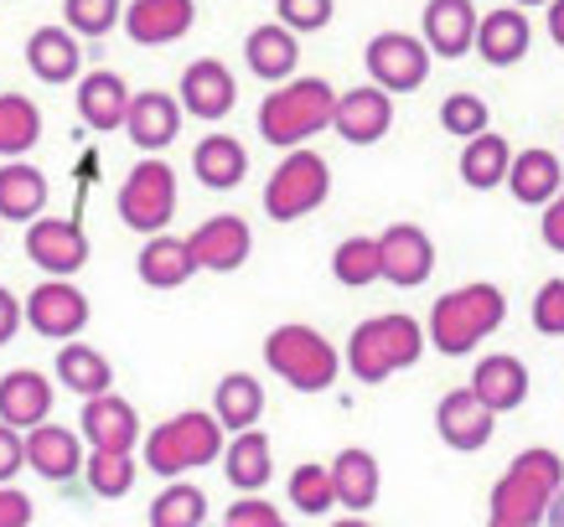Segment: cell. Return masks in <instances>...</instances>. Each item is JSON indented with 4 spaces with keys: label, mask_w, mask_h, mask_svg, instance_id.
I'll list each match as a JSON object with an SVG mask.
<instances>
[{
    "label": "cell",
    "mask_w": 564,
    "mask_h": 527,
    "mask_svg": "<svg viewBox=\"0 0 564 527\" xmlns=\"http://www.w3.org/2000/svg\"><path fill=\"white\" fill-rule=\"evenodd\" d=\"M508 191H513L523 207H549L564 191L560 155H549V151H518L513 155V171H508Z\"/></svg>",
    "instance_id": "31"
},
{
    "label": "cell",
    "mask_w": 564,
    "mask_h": 527,
    "mask_svg": "<svg viewBox=\"0 0 564 527\" xmlns=\"http://www.w3.org/2000/svg\"><path fill=\"white\" fill-rule=\"evenodd\" d=\"M135 270L151 289H182L192 274H197V259H192L187 239H161V233H155V239H145V249H140Z\"/></svg>",
    "instance_id": "32"
},
{
    "label": "cell",
    "mask_w": 564,
    "mask_h": 527,
    "mask_svg": "<svg viewBox=\"0 0 564 527\" xmlns=\"http://www.w3.org/2000/svg\"><path fill=\"white\" fill-rule=\"evenodd\" d=\"M508 171H513V151H508V140L502 135H477V140H466V151H462V182L466 187H477V191H492L508 182Z\"/></svg>",
    "instance_id": "36"
},
{
    "label": "cell",
    "mask_w": 564,
    "mask_h": 527,
    "mask_svg": "<svg viewBox=\"0 0 564 527\" xmlns=\"http://www.w3.org/2000/svg\"><path fill=\"white\" fill-rule=\"evenodd\" d=\"M145 517H151V527H203L207 523V496H203V486L172 481V486L151 502Z\"/></svg>",
    "instance_id": "38"
},
{
    "label": "cell",
    "mask_w": 564,
    "mask_h": 527,
    "mask_svg": "<svg viewBox=\"0 0 564 527\" xmlns=\"http://www.w3.org/2000/svg\"><path fill=\"white\" fill-rule=\"evenodd\" d=\"M197 21V6L192 0H135L124 6V32L140 47H166V42H182Z\"/></svg>",
    "instance_id": "18"
},
{
    "label": "cell",
    "mask_w": 564,
    "mask_h": 527,
    "mask_svg": "<svg viewBox=\"0 0 564 527\" xmlns=\"http://www.w3.org/2000/svg\"><path fill=\"white\" fill-rule=\"evenodd\" d=\"M21 326H26V300H17L11 289L0 285V347H6V341L17 337Z\"/></svg>",
    "instance_id": "49"
},
{
    "label": "cell",
    "mask_w": 564,
    "mask_h": 527,
    "mask_svg": "<svg viewBox=\"0 0 564 527\" xmlns=\"http://www.w3.org/2000/svg\"><path fill=\"white\" fill-rule=\"evenodd\" d=\"M192 259H197V270H213V274H234L249 264V222L239 212H218V218L197 222V233H192Z\"/></svg>",
    "instance_id": "12"
},
{
    "label": "cell",
    "mask_w": 564,
    "mask_h": 527,
    "mask_svg": "<svg viewBox=\"0 0 564 527\" xmlns=\"http://www.w3.org/2000/svg\"><path fill=\"white\" fill-rule=\"evenodd\" d=\"M182 99H172V94H161V88H145V94H135L130 99V120H124V135H130V145L145 155L166 151V145H176V135H182Z\"/></svg>",
    "instance_id": "14"
},
{
    "label": "cell",
    "mask_w": 564,
    "mask_h": 527,
    "mask_svg": "<svg viewBox=\"0 0 564 527\" xmlns=\"http://www.w3.org/2000/svg\"><path fill=\"white\" fill-rule=\"evenodd\" d=\"M84 435L94 450H115V455H130L140 440V419L135 404H124L120 393H99V398H84Z\"/></svg>",
    "instance_id": "20"
},
{
    "label": "cell",
    "mask_w": 564,
    "mask_h": 527,
    "mask_svg": "<svg viewBox=\"0 0 564 527\" xmlns=\"http://www.w3.org/2000/svg\"><path fill=\"white\" fill-rule=\"evenodd\" d=\"M84 476H88V486L99 496H124L130 486H135V460L130 455H115V450H94L88 455V465H84Z\"/></svg>",
    "instance_id": "42"
},
{
    "label": "cell",
    "mask_w": 564,
    "mask_h": 527,
    "mask_svg": "<svg viewBox=\"0 0 564 527\" xmlns=\"http://www.w3.org/2000/svg\"><path fill=\"white\" fill-rule=\"evenodd\" d=\"M362 63H368V78L383 94H410L430 78V47L410 32H378L362 52Z\"/></svg>",
    "instance_id": "9"
},
{
    "label": "cell",
    "mask_w": 564,
    "mask_h": 527,
    "mask_svg": "<svg viewBox=\"0 0 564 527\" xmlns=\"http://www.w3.org/2000/svg\"><path fill=\"white\" fill-rule=\"evenodd\" d=\"M332 486H337V502L347 512H368L378 502V460L373 450H362V444H347L337 450L332 460Z\"/></svg>",
    "instance_id": "34"
},
{
    "label": "cell",
    "mask_w": 564,
    "mask_h": 527,
    "mask_svg": "<svg viewBox=\"0 0 564 527\" xmlns=\"http://www.w3.org/2000/svg\"><path fill=\"white\" fill-rule=\"evenodd\" d=\"M425 352V326L414 316H373V321H358L352 337H347V367L358 383H383V377L414 367Z\"/></svg>",
    "instance_id": "4"
},
{
    "label": "cell",
    "mask_w": 564,
    "mask_h": 527,
    "mask_svg": "<svg viewBox=\"0 0 564 527\" xmlns=\"http://www.w3.org/2000/svg\"><path fill=\"white\" fill-rule=\"evenodd\" d=\"M26 326L47 341H73L88 326V295L68 279H42L26 295Z\"/></svg>",
    "instance_id": "11"
},
{
    "label": "cell",
    "mask_w": 564,
    "mask_h": 527,
    "mask_svg": "<svg viewBox=\"0 0 564 527\" xmlns=\"http://www.w3.org/2000/svg\"><path fill=\"white\" fill-rule=\"evenodd\" d=\"M52 367H57V383L68 393H78V398H99L115 383V362L104 358L99 347H84V341H63V352H57Z\"/></svg>",
    "instance_id": "29"
},
{
    "label": "cell",
    "mask_w": 564,
    "mask_h": 527,
    "mask_svg": "<svg viewBox=\"0 0 564 527\" xmlns=\"http://www.w3.org/2000/svg\"><path fill=\"white\" fill-rule=\"evenodd\" d=\"M332 197V166L316 151H291L264 182V212L274 222H295Z\"/></svg>",
    "instance_id": "7"
},
{
    "label": "cell",
    "mask_w": 564,
    "mask_h": 527,
    "mask_svg": "<svg viewBox=\"0 0 564 527\" xmlns=\"http://www.w3.org/2000/svg\"><path fill=\"white\" fill-rule=\"evenodd\" d=\"M42 140V109L26 94H0V155H26Z\"/></svg>",
    "instance_id": "37"
},
{
    "label": "cell",
    "mask_w": 564,
    "mask_h": 527,
    "mask_svg": "<svg viewBox=\"0 0 564 527\" xmlns=\"http://www.w3.org/2000/svg\"><path fill=\"white\" fill-rule=\"evenodd\" d=\"M332 274H337L343 285H373V279H383L378 239H343L337 254H332Z\"/></svg>",
    "instance_id": "40"
},
{
    "label": "cell",
    "mask_w": 564,
    "mask_h": 527,
    "mask_svg": "<svg viewBox=\"0 0 564 527\" xmlns=\"http://www.w3.org/2000/svg\"><path fill=\"white\" fill-rule=\"evenodd\" d=\"M549 36L554 47H564V0H549Z\"/></svg>",
    "instance_id": "51"
},
{
    "label": "cell",
    "mask_w": 564,
    "mask_h": 527,
    "mask_svg": "<svg viewBox=\"0 0 564 527\" xmlns=\"http://www.w3.org/2000/svg\"><path fill=\"white\" fill-rule=\"evenodd\" d=\"M533 326L544 337H564V279H549L539 295H533Z\"/></svg>",
    "instance_id": "46"
},
{
    "label": "cell",
    "mask_w": 564,
    "mask_h": 527,
    "mask_svg": "<svg viewBox=\"0 0 564 527\" xmlns=\"http://www.w3.org/2000/svg\"><path fill=\"white\" fill-rule=\"evenodd\" d=\"M549 527H564V492L554 496V507H549Z\"/></svg>",
    "instance_id": "52"
},
{
    "label": "cell",
    "mask_w": 564,
    "mask_h": 527,
    "mask_svg": "<svg viewBox=\"0 0 564 527\" xmlns=\"http://www.w3.org/2000/svg\"><path fill=\"white\" fill-rule=\"evenodd\" d=\"M26 465H32L42 481H73L84 471V444L63 425H36L32 435H26Z\"/></svg>",
    "instance_id": "24"
},
{
    "label": "cell",
    "mask_w": 564,
    "mask_h": 527,
    "mask_svg": "<svg viewBox=\"0 0 564 527\" xmlns=\"http://www.w3.org/2000/svg\"><path fill=\"white\" fill-rule=\"evenodd\" d=\"M63 17H68V32L99 42L124 21V0H63Z\"/></svg>",
    "instance_id": "41"
},
{
    "label": "cell",
    "mask_w": 564,
    "mask_h": 527,
    "mask_svg": "<svg viewBox=\"0 0 564 527\" xmlns=\"http://www.w3.org/2000/svg\"><path fill=\"white\" fill-rule=\"evenodd\" d=\"M544 243L554 249V254H564V191L544 207Z\"/></svg>",
    "instance_id": "50"
},
{
    "label": "cell",
    "mask_w": 564,
    "mask_h": 527,
    "mask_svg": "<svg viewBox=\"0 0 564 527\" xmlns=\"http://www.w3.org/2000/svg\"><path fill=\"white\" fill-rule=\"evenodd\" d=\"M218 450H228V444H223V425H218V414H203V408H187V414H176V419H161V425L145 435V465L166 481H182L187 471H197V465H213Z\"/></svg>",
    "instance_id": "5"
},
{
    "label": "cell",
    "mask_w": 564,
    "mask_h": 527,
    "mask_svg": "<svg viewBox=\"0 0 564 527\" xmlns=\"http://www.w3.org/2000/svg\"><path fill=\"white\" fill-rule=\"evenodd\" d=\"M502 321H508V295L487 285V279H471L462 289H445L441 300L430 306V347L441 358H466Z\"/></svg>",
    "instance_id": "2"
},
{
    "label": "cell",
    "mask_w": 564,
    "mask_h": 527,
    "mask_svg": "<svg viewBox=\"0 0 564 527\" xmlns=\"http://www.w3.org/2000/svg\"><path fill=\"white\" fill-rule=\"evenodd\" d=\"M223 476H228V486H239L243 496H259L270 486L274 450H270V440H264V429H243V435L228 440V450H223Z\"/></svg>",
    "instance_id": "25"
},
{
    "label": "cell",
    "mask_w": 564,
    "mask_h": 527,
    "mask_svg": "<svg viewBox=\"0 0 564 527\" xmlns=\"http://www.w3.org/2000/svg\"><path fill=\"white\" fill-rule=\"evenodd\" d=\"M47 207V176L26 161H6L0 166V218L6 222H36Z\"/></svg>",
    "instance_id": "33"
},
{
    "label": "cell",
    "mask_w": 564,
    "mask_h": 527,
    "mask_svg": "<svg viewBox=\"0 0 564 527\" xmlns=\"http://www.w3.org/2000/svg\"><path fill=\"white\" fill-rule=\"evenodd\" d=\"M26 259L52 279H68L88 264V233L78 218H36L26 228Z\"/></svg>",
    "instance_id": "10"
},
{
    "label": "cell",
    "mask_w": 564,
    "mask_h": 527,
    "mask_svg": "<svg viewBox=\"0 0 564 527\" xmlns=\"http://www.w3.org/2000/svg\"><path fill=\"white\" fill-rule=\"evenodd\" d=\"M492 425H497V414L471 388H451L435 404V429H441V440L451 450H466V455L481 450V444L492 440Z\"/></svg>",
    "instance_id": "16"
},
{
    "label": "cell",
    "mask_w": 564,
    "mask_h": 527,
    "mask_svg": "<svg viewBox=\"0 0 564 527\" xmlns=\"http://www.w3.org/2000/svg\"><path fill=\"white\" fill-rule=\"evenodd\" d=\"M243 63H249V73L264 78V84H291L295 63H301V42H295V32L280 26V21L254 26V32L243 36Z\"/></svg>",
    "instance_id": "22"
},
{
    "label": "cell",
    "mask_w": 564,
    "mask_h": 527,
    "mask_svg": "<svg viewBox=\"0 0 564 527\" xmlns=\"http://www.w3.org/2000/svg\"><path fill=\"white\" fill-rule=\"evenodd\" d=\"M471 393H477L492 414H513V408L529 398V367H523L518 358H508V352H492V358L477 362Z\"/></svg>",
    "instance_id": "26"
},
{
    "label": "cell",
    "mask_w": 564,
    "mask_h": 527,
    "mask_svg": "<svg viewBox=\"0 0 564 527\" xmlns=\"http://www.w3.org/2000/svg\"><path fill=\"white\" fill-rule=\"evenodd\" d=\"M26 465V435L11 425H0V486L17 481V471Z\"/></svg>",
    "instance_id": "47"
},
{
    "label": "cell",
    "mask_w": 564,
    "mask_h": 527,
    "mask_svg": "<svg viewBox=\"0 0 564 527\" xmlns=\"http://www.w3.org/2000/svg\"><path fill=\"white\" fill-rule=\"evenodd\" d=\"M332 130H337L347 145H378V140L393 130V99L378 84L347 88L343 99H337V120H332Z\"/></svg>",
    "instance_id": "15"
},
{
    "label": "cell",
    "mask_w": 564,
    "mask_h": 527,
    "mask_svg": "<svg viewBox=\"0 0 564 527\" xmlns=\"http://www.w3.org/2000/svg\"><path fill=\"white\" fill-rule=\"evenodd\" d=\"M378 254H383V279L399 289L420 285V279H430V270H435V243H430V233L420 222H393V228H383Z\"/></svg>",
    "instance_id": "13"
},
{
    "label": "cell",
    "mask_w": 564,
    "mask_h": 527,
    "mask_svg": "<svg viewBox=\"0 0 564 527\" xmlns=\"http://www.w3.org/2000/svg\"><path fill=\"white\" fill-rule=\"evenodd\" d=\"M487 120H492V114H487V103H481L477 94H451V99L441 103V124L462 140L487 135Z\"/></svg>",
    "instance_id": "43"
},
{
    "label": "cell",
    "mask_w": 564,
    "mask_h": 527,
    "mask_svg": "<svg viewBox=\"0 0 564 527\" xmlns=\"http://www.w3.org/2000/svg\"><path fill=\"white\" fill-rule=\"evenodd\" d=\"M291 507L301 512V517H326V512L337 507V486H332V465H316V460H306V465H295L291 471Z\"/></svg>",
    "instance_id": "39"
},
{
    "label": "cell",
    "mask_w": 564,
    "mask_h": 527,
    "mask_svg": "<svg viewBox=\"0 0 564 527\" xmlns=\"http://www.w3.org/2000/svg\"><path fill=\"white\" fill-rule=\"evenodd\" d=\"M26 68L42 78V84H73L78 78V68H84V52H78V42H73V32H63V26H36L32 36H26Z\"/></svg>",
    "instance_id": "27"
},
{
    "label": "cell",
    "mask_w": 564,
    "mask_h": 527,
    "mask_svg": "<svg viewBox=\"0 0 564 527\" xmlns=\"http://www.w3.org/2000/svg\"><path fill=\"white\" fill-rule=\"evenodd\" d=\"M47 414H52V383L42 373L17 367V373L0 377V425L32 435L36 425H47Z\"/></svg>",
    "instance_id": "21"
},
{
    "label": "cell",
    "mask_w": 564,
    "mask_h": 527,
    "mask_svg": "<svg viewBox=\"0 0 564 527\" xmlns=\"http://www.w3.org/2000/svg\"><path fill=\"white\" fill-rule=\"evenodd\" d=\"M529 17L523 11H487L481 17V32H477V52L492 63V68H513V63H523L529 57Z\"/></svg>",
    "instance_id": "28"
},
{
    "label": "cell",
    "mask_w": 564,
    "mask_h": 527,
    "mask_svg": "<svg viewBox=\"0 0 564 527\" xmlns=\"http://www.w3.org/2000/svg\"><path fill=\"white\" fill-rule=\"evenodd\" d=\"M518 6H549V0H518Z\"/></svg>",
    "instance_id": "54"
},
{
    "label": "cell",
    "mask_w": 564,
    "mask_h": 527,
    "mask_svg": "<svg viewBox=\"0 0 564 527\" xmlns=\"http://www.w3.org/2000/svg\"><path fill=\"white\" fill-rule=\"evenodd\" d=\"M564 492V460L549 444H533L497 476L487 527H544V512Z\"/></svg>",
    "instance_id": "1"
},
{
    "label": "cell",
    "mask_w": 564,
    "mask_h": 527,
    "mask_svg": "<svg viewBox=\"0 0 564 527\" xmlns=\"http://www.w3.org/2000/svg\"><path fill=\"white\" fill-rule=\"evenodd\" d=\"M223 527H291L280 517V507H270L264 496H239L234 507L223 512Z\"/></svg>",
    "instance_id": "45"
},
{
    "label": "cell",
    "mask_w": 564,
    "mask_h": 527,
    "mask_svg": "<svg viewBox=\"0 0 564 527\" xmlns=\"http://www.w3.org/2000/svg\"><path fill=\"white\" fill-rule=\"evenodd\" d=\"M274 11H280V26L291 32H322L337 6L332 0H274Z\"/></svg>",
    "instance_id": "44"
},
{
    "label": "cell",
    "mask_w": 564,
    "mask_h": 527,
    "mask_svg": "<svg viewBox=\"0 0 564 527\" xmlns=\"http://www.w3.org/2000/svg\"><path fill=\"white\" fill-rule=\"evenodd\" d=\"M192 171H197V182L207 191H234L249 176V155H243V145L234 135H207L192 151Z\"/></svg>",
    "instance_id": "30"
},
{
    "label": "cell",
    "mask_w": 564,
    "mask_h": 527,
    "mask_svg": "<svg viewBox=\"0 0 564 527\" xmlns=\"http://www.w3.org/2000/svg\"><path fill=\"white\" fill-rule=\"evenodd\" d=\"M176 197H182V191H176V171L166 166V161L145 155L120 182V222L135 228V233H145V239H155V233H166V222L176 218Z\"/></svg>",
    "instance_id": "8"
},
{
    "label": "cell",
    "mask_w": 564,
    "mask_h": 527,
    "mask_svg": "<svg viewBox=\"0 0 564 527\" xmlns=\"http://www.w3.org/2000/svg\"><path fill=\"white\" fill-rule=\"evenodd\" d=\"M0 527H32V496L0 486Z\"/></svg>",
    "instance_id": "48"
},
{
    "label": "cell",
    "mask_w": 564,
    "mask_h": 527,
    "mask_svg": "<svg viewBox=\"0 0 564 527\" xmlns=\"http://www.w3.org/2000/svg\"><path fill=\"white\" fill-rule=\"evenodd\" d=\"M481 17L471 0H425V47L435 57H466L477 47Z\"/></svg>",
    "instance_id": "19"
},
{
    "label": "cell",
    "mask_w": 564,
    "mask_h": 527,
    "mask_svg": "<svg viewBox=\"0 0 564 527\" xmlns=\"http://www.w3.org/2000/svg\"><path fill=\"white\" fill-rule=\"evenodd\" d=\"M176 99H182V109L197 114V120H223V114L239 103V84H234V73L223 68L218 57H197V63L182 73Z\"/></svg>",
    "instance_id": "17"
},
{
    "label": "cell",
    "mask_w": 564,
    "mask_h": 527,
    "mask_svg": "<svg viewBox=\"0 0 564 527\" xmlns=\"http://www.w3.org/2000/svg\"><path fill=\"white\" fill-rule=\"evenodd\" d=\"M264 362L274 377H285L295 393H326L343 373V352L316 331V326L285 321L264 337Z\"/></svg>",
    "instance_id": "6"
},
{
    "label": "cell",
    "mask_w": 564,
    "mask_h": 527,
    "mask_svg": "<svg viewBox=\"0 0 564 527\" xmlns=\"http://www.w3.org/2000/svg\"><path fill=\"white\" fill-rule=\"evenodd\" d=\"M332 120H337L332 84L326 78H291L259 103V140H270L280 151H301L311 135L332 130Z\"/></svg>",
    "instance_id": "3"
},
{
    "label": "cell",
    "mask_w": 564,
    "mask_h": 527,
    "mask_svg": "<svg viewBox=\"0 0 564 527\" xmlns=\"http://www.w3.org/2000/svg\"><path fill=\"white\" fill-rule=\"evenodd\" d=\"M337 527H373V523H362V517H347V523H337Z\"/></svg>",
    "instance_id": "53"
},
{
    "label": "cell",
    "mask_w": 564,
    "mask_h": 527,
    "mask_svg": "<svg viewBox=\"0 0 564 527\" xmlns=\"http://www.w3.org/2000/svg\"><path fill=\"white\" fill-rule=\"evenodd\" d=\"M130 88H124L120 73H84L78 78V114H84L88 130H124L130 120Z\"/></svg>",
    "instance_id": "23"
},
{
    "label": "cell",
    "mask_w": 564,
    "mask_h": 527,
    "mask_svg": "<svg viewBox=\"0 0 564 527\" xmlns=\"http://www.w3.org/2000/svg\"><path fill=\"white\" fill-rule=\"evenodd\" d=\"M213 414H218V425L234 429V435L254 429L259 414H264V388H259V377L254 373H228L218 383V393H213Z\"/></svg>",
    "instance_id": "35"
}]
</instances>
